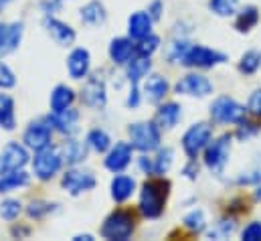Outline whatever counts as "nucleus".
Masks as SVG:
<instances>
[{"label":"nucleus","mask_w":261,"mask_h":241,"mask_svg":"<svg viewBox=\"0 0 261 241\" xmlns=\"http://www.w3.org/2000/svg\"><path fill=\"white\" fill-rule=\"evenodd\" d=\"M227 55L225 53H219V51H213L208 47H202V45H191L189 53L185 55L182 65L187 67H200V69H208L213 65H219V63H225Z\"/></svg>","instance_id":"nucleus-8"},{"label":"nucleus","mask_w":261,"mask_h":241,"mask_svg":"<svg viewBox=\"0 0 261 241\" xmlns=\"http://www.w3.org/2000/svg\"><path fill=\"white\" fill-rule=\"evenodd\" d=\"M132 148L140 152H152L160 146V130L154 122H138L128 128Z\"/></svg>","instance_id":"nucleus-2"},{"label":"nucleus","mask_w":261,"mask_h":241,"mask_svg":"<svg viewBox=\"0 0 261 241\" xmlns=\"http://www.w3.org/2000/svg\"><path fill=\"white\" fill-rule=\"evenodd\" d=\"M172 156H174L172 148H162V150H158V154H156V158H154V175H158V177L166 175V173L170 171Z\"/></svg>","instance_id":"nucleus-32"},{"label":"nucleus","mask_w":261,"mask_h":241,"mask_svg":"<svg viewBox=\"0 0 261 241\" xmlns=\"http://www.w3.org/2000/svg\"><path fill=\"white\" fill-rule=\"evenodd\" d=\"M73 239H75V241H91V239H93V237H91V235H87V233H85V235H75V237H73Z\"/></svg>","instance_id":"nucleus-50"},{"label":"nucleus","mask_w":261,"mask_h":241,"mask_svg":"<svg viewBox=\"0 0 261 241\" xmlns=\"http://www.w3.org/2000/svg\"><path fill=\"white\" fill-rule=\"evenodd\" d=\"M134 188H136V181L130 179V177L120 175V177H116L112 181V199L118 201V203H124L132 197Z\"/></svg>","instance_id":"nucleus-24"},{"label":"nucleus","mask_w":261,"mask_h":241,"mask_svg":"<svg viewBox=\"0 0 261 241\" xmlns=\"http://www.w3.org/2000/svg\"><path fill=\"white\" fill-rule=\"evenodd\" d=\"M185 227H187L189 231H193V233H200V231H204V227H206L204 213H202L200 209L191 211V213L185 217Z\"/></svg>","instance_id":"nucleus-34"},{"label":"nucleus","mask_w":261,"mask_h":241,"mask_svg":"<svg viewBox=\"0 0 261 241\" xmlns=\"http://www.w3.org/2000/svg\"><path fill=\"white\" fill-rule=\"evenodd\" d=\"M22 39V22H12V25H2L0 22V57L12 53Z\"/></svg>","instance_id":"nucleus-14"},{"label":"nucleus","mask_w":261,"mask_h":241,"mask_svg":"<svg viewBox=\"0 0 261 241\" xmlns=\"http://www.w3.org/2000/svg\"><path fill=\"white\" fill-rule=\"evenodd\" d=\"M211 134H213L211 126L202 124V122L191 126L187 130V134L182 136V148H185V152L191 160H195L196 156L206 148V144L211 142Z\"/></svg>","instance_id":"nucleus-7"},{"label":"nucleus","mask_w":261,"mask_h":241,"mask_svg":"<svg viewBox=\"0 0 261 241\" xmlns=\"http://www.w3.org/2000/svg\"><path fill=\"white\" fill-rule=\"evenodd\" d=\"M51 128H53V126H51L49 120L33 122V124L27 128L24 136H22L24 146L31 148V150H35V152H39V150H43V148H49V146H51Z\"/></svg>","instance_id":"nucleus-9"},{"label":"nucleus","mask_w":261,"mask_h":241,"mask_svg":"<svg viewBox=\"0 0 261 241\" xmlns=\"http://www.w3.org/2000/svg\"><path fill=\"white\" fill-rule=\"evenodd\" d=\"M29 162V152L24 146L10 142L0 154V175H6L10 171H20Z\"/></svg>","instance_id":"nucleus-10"},{"label":"nucleus","mask_w":261,"mask_h":241,"mask_svg":"<svg viewBox=\"0 0 261 241\" xmlns=\"http://www.w3.org/2000/svg\"><path fill=\"white\" fill-rule=\"evenodd\" d=\"M87 158V142H79V140H69L63 146V162L75 166L79 162H83Z\"/></svg>","instance_id":"nucleus-23"},{"label":"nucleus","mask_w":261,"mask_h":241,"mask_svg":"<svg viewBox=\"0 0 261 241\" xmlns=\"http://www.w3.org/2000/svg\"><path fill=\"white\" fill-rule=\"evenodd\" d=\"M158 45H160V39L156 35H148V37L140 39V43L136 45V53L138 55H144V57H150L158 49Z\"/></svg>","instance_id":"nucleus-36"},{"label":"nucleus","mask_w":261,"mask_h":241,"mask_svg":"<svg viewBox=\"0 0 261 241\" xmlns=\"http://www.w3.org/2000/svg\"><path fill=\"white\" fill-rule=\"evenodd\" d=\"M130 160H132V144H128V142H118L110 150V154L106 158V168L112 171V173H122L130 164Z\"/></svg>","instance_id":"nucleus-15"},{"label":"nucleus","mask_w":261,"mask_h":241,"mask_svg":"<svg viewBox=\"0 0 261 241\" xmlns=\"http://www.w3.org/2000/svg\"><path fill=\"white\" fill-rule=\"evenodd\" d=\"M29 175L20 168V171H10L6 175H0V192H10L14 188L27 186L29 184Z\"/></svg>","instance_id":"nucleus-26"},{"label":"nucleus","mask_w":261,"mask_h":241,"mask_svg":"<svg viewBox=\"0 0 261 241\" xmlns=\"http://www.w3.org/2000/svg\"><path fill=\"white\" fill-rule=\"evenodd\" d=\"M132 55H134V45H132L130 39L120 37V39H114L112 41V45H110V57H112L114 63L124 65V63H128L132 59Z\"/></svg>","instance_id":"nucleus-21"},{"label":"nucleus","mask_w":261,"mask_h":241,"mask_svg":"<svg viewBox=\"0 0 261 241\" xmlns=\"http://www.w3.org/2000/svg\"><path fill=\"white\" fill-rule=\"evenodd\" d=\"M148 12H150L152 20H158V18H160V12H162V2H160V0H154V2L150 4Z\"/></svg>","instance_id":"nucleus-46"},{"label":"nucleus","mask_w":261,"mask_h":241,"mask_svg":"<svg viewBox=\"0 0 261 241\" xmlns=\"http://www.w3.org/2000/svg\"><path fill=\"white\" fill-rule=\"evenodd\" d=\"M128 33H130V39H134V41H140V39L152 35V16H150V12H144V10L134 12L130 20H128Z\"/></svg>","instance_id":"nucleus-18"},{"label":"nucleus","mask_w":261,"mask_h":241,"mask_svg":"<svg viewBox=\"0 0 261 241\" xmlns=\"http://www.w3.org/2000/svg\"><path fill=\"white\" fill-rule=\"evenodd\" d=\"M152 63H150V57H144V55H138L130 61L128 65V79H130L132 85H138L142 81V77L148 75Z\"/></svg>","instance_id":"nucleus-27"},{"label":"nucleus","mask_w":261,"mask_h":241,"mask_svg":"<svg viewBox=\"0 0 261 241\" xmlns=\"http://www.w3.org/2000/svg\"><path fill=\"white\" fill-rule=\"evenodd\" d=\"M259 67H261L259 51H247V53L241 57V63H239V69H241V73H245V75L255 73Z\"/></svg>","instance_id":"nucleus-33"},{"label":"nucleus","mask_w":261,"mask_h":241,"mask_svg":"<svg viewBox=\"0 0 261 241\" xmlns=\"http://www.w3.org/2000/svg\"><path fill=\"white\" fill-rule=\"evenodd\" d=\"M8 4H10V0H0V12H2V10H4Z\"/></svg>","instance_id":"nucleus-51"},{"label":"nucleus","mask_w":261,"mask_h":241,"mask_svg":"<svg viewBox=\"0 0 261 241\" xmlns=\"http://www.w3.org/2000/svg\"><path fill=\"white\" fill-rule=\"evenodd\" d=\"M241 237H243V241H261V221L249 223V225L243 229Z\"/></svg>","instance_id":"nucleus-41"},{"label":"nucleus","mask_w":261,"mask_h":241,"mask_svg":"<svg viewBox=\"0 0 261 241\" xmlns=\"http://www.w3.org/2000/svg\"><path fill=\"white\" fill-rule=\"evenodd\" d=\"M211 118L219 124H239L245 118V108L233 98H217L211 106Z\"/></svg>","instance_id":"nucleus-6"},{"label":"nucleus","mask_w":261,"mask_h":241,"mask_svg":"<svg viewBox=\"0 0 261 241\" xmlns=\"http://www.w3.org/2000/svg\"><path fill=\"white\" fill-rule=\"evenodd\" d=\"M45 29L49 31V35H51L59 45H71V43L75 41V31H73L69 25L57 20V18L47 16V18H45Z\"/></svg>","instance_id":"nucleus-19"},{"label":"nucleus","mask_w":261,"mask_h":241,"mask_svg":"<svg viewBox=\"0 0 261 241\" xmlns=\"http://www.w3.org/2000/svg\"><path fill=\"white\" fill-rule=\"evenodd\" d=\"M196 173H198V166L195 164V160H191V164H189V166L185 168V175H187L189 179H195Z\"/></svg>","instance_id":"nucleus-49"},{"label":"nucleus","mask_w":261,"mask_h":241,"mask_svg":"<svg viewBox=\"0 0 261 241\" xmlns=\"http://www.w3.org/2000/svg\"><path fill=\"white\" fill-rule=\"evenodd\" d=\"M14 83H16L14 73H12L4 63H0V89H8V87H12Z\"/></svg>","instance_id":"nucleus-43"},{"label":"nucleus","mask_w":261,"mask_h":241,"mask_svg":"<svg viewBox=\"0 0 261 241\" xmlns=\"http://www.w3.org/2000/svg\"><path fill=\"white\" fill-rule=\"evenodd\" d=\"M144 93H146L148 102L158 104L168 93V81L162 75H150L146 79V83H144Z\"/></svg>","instance_id":"nucleus-20"},{"label":"nucleus","mask_w":261,"mask_h":241,"mask_svg":"<svg viewBox=\"0 0 261 241\" xmlns=\"http://www.w3.org/2000/svg\"><path fill=\"white\" fill-rule=\"evenodd\" d=\"M239 184H259L261 182V162H257L253 168L245 171L239 179H237Z\"/></svg>","instance_id":"nucleus-40"},{"label":"nucleus","mask_w":261,"mask_h":241,"mask_svg":"<svg viewBox=\"0 0 261 241\" xmlns=\"http://www.w3.org/2000/svg\"><path fill=\"white\" fill-rule=\"evenodd\" d=\"M63 188L69 190L71 195H81L85 190H91L95 186V177L89 171H79V168H71L63 175Z\"/></svg>","instance_id":"nucleus-12"},{"label":"nucleus","mask_w":261,"mask_h":241,"mask_svg":"<svg viewBox=\"0 0 261 241\" xmlns=\"http://www.w3.org/2000/svg\"><path fill=\"white\" fill-rule=\"evenodd\" d=\"M81 100H83L85 106H89V108H93V110L106 108V102H108L106 83H103L101 79H97V77H91V79L85 83L83 91H81Z\"/></svg>","instance_id":"nucleus-13"},{"label":"nucleus","mask_w":261,"mask_h":241,"mask_svg":"<svg viewBox=\"0 0 261 241\" xmlns=\"http://www.w3.org/2000/svg\"><path fill=\"white\" fill-rule=\"evenodd\" d=\"M106 18H108L106 8H103V4L97 2V0H93V2H89V4H85V6L81 8V20H83L85 25L99 27V25L106 22Z\"/></svg>","instance_id":"nucleus-22"},{"label":"nucleus","mask_w":261,"mask_h":241,"mask_svg":"<svg viewBox=\"0 0 261 241\" xmlns=\"http://www.w3.org/2000/svg\"><path fill=\"white\" fill-rule=\"evenodd\" d=\"M89 65H91V57L87 49H81V47L73 49L71 55L67 57V69L73 79H83L89 73Z\"/></svg>","instance_id":"nucleus-17"},{"label":"nucleus","mask_w":261,"mask_h":241,"mask_svg":"<svg viewBox=\"0 0 261 241\" xmlns=\"http://www.w3.org/2000/svg\"><path fill=\"white\" fill-rule=\"evenodd\" d=\"M237 4H239V0H211L208 6L219 16H231V14H235Z\"/></svg>","instance_id":"nucleus-35"},{"label":"nucleus","mask_w":261,"mask_h":241,"mask_svg":"<svg viewBox=\"0 0 261 241\" xmlns=\"http://www.w3.org/2000/svg\"><path fill=\"white\" fill-rule=\"evenodd\" d=\"M180 116H182L180 106L174 104V102H168V104L160 106L156 118H158V124H160V126H164V128H174V126L178 124V120H180Z\"/></svg>","instance_id":"nucleus-28"},{"label":"nucleus","mask_w":261,"mask_h":241,"mask_svg":"<svg viewBox=\"0 0 261 241\" xmlns=\"http://www.w3.org/2000/svg\"><path fill=\"white\" fill-rule=\"evenodd\" d=\"M176 93H182V95H196V98H204L213 91V83L204 77V75H198V73H189L185 75L176 85H174Z\"/></svg>","instance_id":"nucleus-11"},{"label":"nucleus","mask_w":261,"mask_h":241,"mask_svg":"<svg viewBox=\"0 0 261 241\" xmlns=\"http://www.w3.org/2000/svg\"><path fill=\"white\" fill-rule=\"evenodd\" d=\"M75 100V93L71 87L67 85H57L51 93V112H63L67 108H71Z\"/></svg>","instance_id":"nucleus-25"},{"label":"nucleus","mask_w":261,"mask_h":241,"mask_svg":"<svg viewBox=\"0 0 261 241\" xmlns=\"http://www.w3.org/2000/svg\"><path fill=\"white\" fill-rule=\"evenodd\" d=\"M257 199H261V188H259V192H257Z\"/></svg>","instance_id":"nucleus-52"},{"label":"nucleus","mask_w":261,"mask_h":241,"mask_svg":"<svg viewBox=\"0 0 261 241\" xmlns=\"http://www.w3.org/2000/svg\"><path fill=\"white\" fill-rule=\"evenodd\" d=\"M47 120L51 122V126L55 130H59L61 134H75L77 132V126H79V112L73 110V108H67L63 112H53V116H49Z\"/></svg>","instance_id":"nucleus-16"},{"label":"nucleus","mask_w":261,"mask_h":241,"mask_svg":"<svg viewBox=\"0 0 261 241\" xmlns=\"http://www.w3.org/2000/svg\"><path fill=\"white\" fill-rule=\"evenodd\" d=\"M189 49H191V43H187V41H176V43H172L170 49H168V59L172 61V63H182L185 55L189 53Z\"/></svg>","instance_id":"nucleus-37"},{"label":"nucleus","mask_w":261,"mask_h":241,"mask_svg":"<svg viewBox=\"0 0 261 241\" xmlns=\"http://www.w3.org/2000/svg\"><path fill=\"white\" fill-rule=\"evenodd\" d=\"M233 231H235V223L231 219L229 221H219L215 225V229L208 231V237L211 239H223V237H229Z\"/></svg>","instance_id":"nucleus-38"},{"label":"nucleus","mask_w":261,"mask_h":241,"mask_svg":"<svg viewBox=\"0 0 261 241\" xmlns=\"http://www.w3.org/2000/svg\"><path fill=\"white\" fill-rule=\"evenodd\" d=\"M140 168H142L144 173L152 175V173H154V162H150L148 156H142V158H140Z\"/></svg>","instance_id":"nucleus-48"},{"label":"nucleus","mask_w":261,"mask_h":241,"mask_svg":"<svg viewBox=\"0 0 261 241\" xmlns=\"http://www.w3.org/2000/svg\"><path fill=\"white\" fill-rule=\"evenodd\" d=\"M170 182L164 179L144 182L142 192H140V211L148 219H158L164 211V203L168 197Z\"/></svg>","instance_id":"nucleus-1"},{"label":"nucleus","mask_w":261,"mask_h":241,"mask_svg":"<svg viewBox=\"0 0 261 241\" xmlns=\"http://www.w3.org/2000/svg\"><path fill=\"white\" fill-rule=\"evenodd\" d=\"M61 164H63V154H61L59 150L51 148V146L39 150L37 156H35V160H33L35 175H37V179H41V181L53 179V177L59 173Z\"/></svg>","instance_id":"nucleus-5"},{"label":"nucleus","mask_w":261,"mask_h":241,"mask_svg":"<svg viewBox=\"0 0 261 241\" xmlns=\"http://www.w3.org/2000/svg\"><path fill=\"white\" fill-rule=\"evenodd\" d=\"M140 104V91H138V85H132L130 98H128V108H136Z\"/></svg>","instance_id":"nucleus-47"},{"label":"nucleus","mask_w":261,"mask_h":241,"mask_svg":"<svg viewBox=\"0 0 261 241\" xmlns=\"http://www.w3.org/2000/svg\"><path fill=\"white\" fill-rule=\"evenodd\" d=\"M229 152H231V134H223L215 142L206 144V148H204L206 168L213 171L215 175H221L227 160H229Z\"/></svg>","instance_id":"nucleus-4"},{"label":"nucleus","mask_w":261,"mask_h":241,"mask_svg":"<svg viewBox=\"0 0 261 241\" xmlns=\"http://www.w3.org/2000/svg\"><path fill=\"white\" fill-rule=\"evenodd\" d=\"M18 213H20V203L14 201V199H8V201H4V203L0 205V217L6 219V221L16 219Z\"/></svg>","instance_id":"nucleus-39"},{"label":"nucleus","mask_w":261,"mask_h":241,"mask_svg":"<svg viewBox=\"0 0 261 241\" xmlns=\"http://www.w3.org/2000/svg\"><path fill=\"white\" fill-rule=\"evenodd\" d=\"M241 128H239V132H237V136L243 140V138H249L251 134H255V132H259V126H255V124H249V122L241 120Z\"/></svg>","instance_id":"nucleus-45"},{"label":"nucleus","mask_w":261,"mask_h":241,"mask_svg":"<svg viewBox=\"0 0 261 241\" xmlns=\"http://www.w3.org/2000/svg\"><path fill=\"white\" fill-rule=\"evenodd\" d=\"M87 146L91 148V150H95V152H108L110 150V146H112V140H110V136H108V132L106 130H99V128H95V130H91L89 134H87Z\"/></svg>","instance_id":"nucleus-30"},{"label":"nucleus","mask_w":261,"mask_h":241,"mask_svg":"<svg viewBox=\"0 0 261 241\" xmlns=\"http://www.w3.org/2000/svg\"><path fill=\"white\" fill-rule=\"evenodd\" d=\"M134 233V217L128 211H114L101 225V235L106 239L126 241Z\"/></svg>","instance_id":"nucleus-3"},{"label":"nucleus","mask_w":261,"mask_h":241,"mask_svg":"<svg viewBox=\"0 0 261 241\" xmlns=\"http://www.w3.org/2000/svg\"><path fill=\"white\" fill-rule=\"evenodd\" d=\"M257 20H259L257 8H255V6H247V8H243V10L239 12V16H237V20H235V27H237V31L247 33V31H251V29L257 25Z\"/></svg>","instance_id":"nucleus-31"},{"label":"nucleus","mask_w":261,"mask_h":241,"mask_svg":"<svg viewBox=\"0 0 261 241\" xmlns=\"http://www.w3.org/2000/svg\"><path fill=\"white\" fill-rule=\"evenodd\" d=\"M247 110H249L253 116H261V89L251 93L249 104H247Z\"/></svg>","instance_id":"nucleus-44"},{"label":"nucleus","mask_w":261,"mask_h":241,"mask_svg":"<svg viewBox=\"0 0 261 241\" xmlns=\"http://www.w3.org/2000/svg\"><path fill=\"white\" fill-rule=\"evenodd\" d=\"M16 120H14V102L10 95L0 93V128L4 130H14Z\"/></svg>","instance_id":"nucleus-29"},{"label":"nucleus","mask_w":261,"mask_h":241,"mask_svg":"<svg viewBox=\"0 0 261 241\" xmlns=\"http://www.w3.org/2000/svg\"><path fill=\"white\" fill-rule=\"evenodd\" d=\"M51 209H53V205L43 203V201H37V203H31V207H29V215L35 217V219H41V217L47 215Z\"/></svg>","instance_id":"nucleus-42"}]
</instances>
